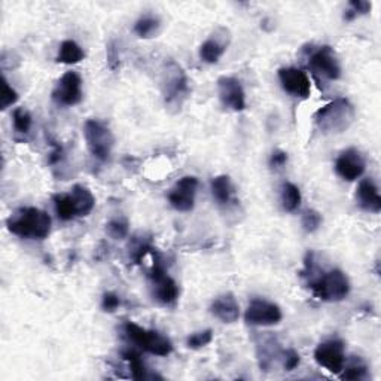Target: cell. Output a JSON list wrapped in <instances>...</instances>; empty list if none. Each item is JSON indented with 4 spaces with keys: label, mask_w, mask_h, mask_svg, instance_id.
<instances>
[{
    "label": "cell",
    "mask_w": 381,
    "mask_h": 381,
    "mask_svg": "<svg viewBox=\"0 0 381 381\" xmlns=\"http://www.w3.org/2000/svg\"><path fill=\"white\" fill-rule=\"evenodd\" d=\"M6 227L21 238L45 240L51 233V218L37 207H21L8 218Z\"/></svg>",
    "instance_id": "1"
},
{
    "label": "cell",
    "mask_w": 381,
    "mask_h": 381,
    "mask_svg": "<svg viewBox=\"0 0 381 381\" xmlns=\"http://www.w3.org/2000/svg\"><path fill=\"white\" fill-rule=\"evenodd\" d=\"M280 200H281V207H283V210L295 211L301 206L303 195L298 187L293 185V183L291 182H286L283 183V187H281Z\"/></svg>",
    "instance_id": "23"
},
{
    "label": "cell",
    "mask_w": 381,
    "mask_h": 381,
    "mask_svg": "<svg viewBox=\"0 0 381 381\" xmlns=\"http://www.w3.org/2000/svg\"><path fill=\"white\" fill-rule=\"evenodd\" d=\"M283 319L277 304L266 300H252L245 313V320L252 327H273Z\"/></svg>",
    "instance_id": "11"
},
{
    "label": "cell",
    "mask_w": 381,
    "mask_h": 381,
    "mask_svg": "<svg viewBox=\"0 0 381 381\" xmlns=\"http://www.w3.org/2000/svg\"><path fill=\"white\" fill-rule=\"evenodd\" d=\"M83 137H86L87 148L94 158L102 163H106L110 158L115 137L106 124L97 119H88L83 124Z\"/></svg>",
    "instance_id": "6"
},
{
    "label": "cell",
    "mask_w": 381,
    "mask_h": 381,
    "mask_svg": "<svg viewBox=\"0 0 381 381\" xmlns=\"http://www.w3.org/2000/svg\"><path fill=\"white\" fill-rule=\"evenodd\" d=\"M218 94L225 109L233 112H243L247 107L246 93L242 82L233 76H221L218 79Z\"/></svg>",
    "instance_id": "12"
},
{
    "label": "cell",
    "mask_w": 381,
    "mask_h": 381,
    "mask_svg": "<svg viewBox=\"0 0 381 381\" xmlns=\"http://www.w3.org/2000/svg\"><path fill=\"white\" fill-rule=\"evenodd\" d=\"M310 288L320 301L340 303L350 293V281L341 270H331L310 281Z\"/></svg>",
    "instance_id": "5"
},
{
    "label": "cell",
    "mask_w": 381,
    "mask_h": 381,
    "mask_svg": "<svg viewBox=\"0 0 381 381\" xmlns=\"http://www.w3.org/2000/svg\"><path fill=\"white\" fill-rule=\"evenodd\" d=\"M308 67L316 76L324 78L328 81H336L341 78V66L338 61V57L335 51L323 45L319 48H315L308 54Z\"/></svg>",
    "instance_id": "8"
},
{
    "label": "cell",
    "mask_w": 381,
    "mask_h": 381,
    "mask_svg": "<svg viewBox=\"0 0 381 381\" xmlns=\"http://www.w3.org/2000/svg\"><path fill=\"white\" fill-rule=\"evenodd\" d=\"M315 361L319 366L332 374H340L346 363V350L341 340H332L320 343L315 350Z\"/></svg>",
    "instance_id": "9"
},
{
    "label": "cell",
    "mask_w": 381,
    "mask_h": 381,
    "mask_svg": "<svg viewBox=\"0 0 381 381\" xmlns=\"http://www.w3.org/2000/svg\"><path fill=\"white\" fill-rule=\"evenodd\" d=\"M124 332L129 340L140 350L155 356H168L173 351V344L168 338L158 331H152L139 327L137 323L127 322Z\"/></svg>",
    "instance_id": "4"
},
{
    "label": "cell",
    "mask_w": 381,
    "mask_h": 381,
    "mask_svg": "<svg viewBox=\"0 0 381 381\" xmlns=\"http://www.w3.org/2000/svg\"><path fill=\"white\" fill-rule=\"evenodd\" d=\"M122 359L129 362L131 377L134 380H146L148 378V368L143 362V359L140 358V355L134 350H124L122 351Z\"/></svg>",
    "instance_id": "26"
},
{
    "label": "cell",
    "mask_w": 381,
    "mask_h": 381,
    "mask_svg": "<svg viewBox=\"0 0 381 381\" xmlns=\"http://www.w3.org/2000/svg\"><path fill=\"white\" fill-rule=\"evenodd\" d=\"M231 42V33L227 27H218L200 47V59L207 64H216L227 52Z\"/></svg>",
    "instance_id": "14"
},
{
    "label": "cell",
    "mask_w": 381,
    "mask_h": 381,
    "mask_svg": "<svg viewBox=\"0 0 381 381\" xmlns=\"http://www.w3.org/2000/svg\"><path fill=\"white\" fill-rule=\"evenodd\" d=\"M54 209L55 213H57L60 221H72L75 218H78L76 213V207L74 203V199L70 194H57L54 195Z\"/></svg>",
    "instance_id": "22"
},
{
    "label": "cell",
    "mask_w": 381,
    "mask_h": 381,
    "mask_svg": "<svg viewBox=\"0 0 381 381\" xmlns=\"http://www.w3.org/2000/svg\"><path fill=\"white\" fill-rule=\"evenodd\" d=\"M70 195H72V199H74L78 218L88 216L95 206V199H94L93 192L87 187L75 185L72 188V192H70Z\"/></svg>",
    "instance_id": "20"
},
{
    "label": "cell",
    "mask_w": 381,
    "mask_h": 381,
    "mask_svg": "<svg viewBox=\"0 0 381 381\" xmlns=\"http://www.w3.org/2000/svg\"><path fill=\"white\" fill-rule=\"evenodd\" d=\"M366 375H368V366L361 359V358H355L351 359L347 363H344V368L340 373L341 380H351V381H359V380H365Z\"/></svg>",
    "instance_id": "25"
},
{
    "label": "cell",
    "mask_w": 381,
    "mask_h": 381,
    "mask_svg": "<svg viewBox=\"0 0 381 381\" xmlns=\"http://www.w3.org/2000/svg\"><path fill=\"white\" fill-rule=\"evenodd\" d=\"M54 102L72 107L82 102V78L76 72H66L55 83L52 90Z\"/></svg>",
    "instance_id": "10"
},
{
    "label": "cell",
    "mask_w": 381,
    "mask_h": 381,
    "mask_svg": "<svg viewBox=\"0 0 381 381\" xmlns=\"http://www.w3.org/2000/svg\"><path fill=\"white\" fill-rule=\"evenodd\" d=\"M152 295L163 305H173L179 298V286L176 281L167 274L165 266L160 258H155L152 271L149 274Z\"/></svg>",
    "instance_id": "7"
},
{
    "label": "cell",
    "mask_w": 381,
    "mask_h": 381,
    "mask_svg": "<svg viewBox=\"0 0 381 381\" xmlns=\"http://www.w3.org/2000/svg\"><path fill=\"white\" fill-rule=\"evenodd\" d=\"M356 119V109L348 98H335L324 105L315 115V124L323 134H341Z\"/></svg>",
    "instance_id": "2"
},
{
    "label": "cell",
    "mask_w": 381,
    "mask_h": 381,
    "mask_svg": "<svg viewBox=\"0 0 381 381\" xmlns=\"http://www.w3.org/2000/svg\"><path fill=\"white\" fill-rule=\"evenodd\" d=\"M199 189V179L183 176L168 192V203L177 211H191L195 206V195Z\"/></svg>",
    "instance_id": "13"
},
{
    "label": "cell",
    "mask_w": 381,
    "mask_h": 381,
    "mask_svg": "<svg viewBox=\"0 0 381 381\" xmlns=\"http://www.w3.org/2000/svg\"><path fill=\"white\" fill-rule=\"evenodd\" d=\"M12 124H13V130H16L17 134L27 136L32 130V115L30 112L25 107H17L12 112Z\"/></svg>",
    "instance_id": "27"
},
{
    "label": "cell",
    "mask_w": 381,
    "mask_h": 381,
    "mask_svg": "<svg viewBox=\"0 0 381 381\" xmlns=\"http://www.w3.org/2000/svg\"><path fill=\"white\" fill-rule=\"evenodd\" d=\"M161 91L168 106H180L189 94V81L180 64L170 60L164 64L161 75Z\"/></svg>",
    "instance_id": "3"
},
{
    "label": "cell",
    "mask_w": 381,
    "mask_h": 381,
    "mask_svg": "<svg viewBox=\"0 0 381 381\" xmlns=\"http://www.w3.org/2000/svg\"><path fill=\"white\" fill-rule=\"evenodd\" d=\"M121 305V300L119 296L114 292H106L102 298V308L107 313H114L115 310H118V307Z\"/></svg>",
    "instance_id": "33"
},
{
    "label": "cell",
    "mask_w": 381,
    "mask_h": 381,
    "mask_svg": "<svg viewBox=\"0 0 381 381\" xmlns=\"http://www.w3.org/2000/svg\"><path fill=\"white\" fill-rule=\"evenodd\" d=\"M211 340H213V331H211V329H206V331L195 332V334H192L191 336H188L187 346H188V348H191V350H199V348H203V347H206L207 344H210Z\"/></svg>",
    "instance_id": "31"
},
{
    "label": "cell",
    "mask_w": 381,
    "mask_h": 381,
    "mask_svg": "<svg viewBox=\"0 0 381 381\" xmlns=\"http://www.w3.org/2000/svg\"><path fill=\"white\" fill-rule=\"evenodd\" d=\"M86 59V52L81 48V45L75 40H63L59 54H57V63L61 64H78Z\"/></svg>",
    "instance_id": "21"
},
{
    "label": "cell",
    "mask_w": 381,
    "mask_h": 381,
    "mask_svg": "<svg viewBox=\"0 0 381 381\" xmlns=\"http://www.w3.org/2000/svg\"><path fill=\"white\" fill-rule=\"evenodd\" d=\"M161 21L158 17L153 16H145L142 18H139L134 24V33L140 39H151L155 37L160 32Z\"/></svg>",
    "instance_id": "24"
},
{
    "label": "cell",
    "mask_w": 381,
    "mask_h": 381,
    "mask_svg": "<svg viewBox=\"0 0 381 381\" xmlns=\"http://www.w3.org/2000/svg\"><path fill=\"white\" fill-rule=\"evenodd\" d=\"M371 9H373L371 2H366V0H351V2L348 4V8L346 9L344 20L353 21L361 16H366V13H370Z\"/></svg>",
    "instance_id": "29"
},
{
    "label": "cell",
    "mask_w": 381,
    "mask_h": 381,
    "mask_svg": "<svg viewBox=\"0 0 381 381\" xmlns=\"http://www.w3.org/2000/svg\"><path fill=\"white\" fill-rule=\"evenodd\" d=\"M129 231H130L129 221H127L125 218L110 219L106 225L107 235L114 240H124L127 235H129Z\"/></svg>",
    "instance_id": "28"
},
{
    "label": "cell",
    "mask_w": 381,
    "mask_h": 381,
    "mask_svg": "<svg viewBox=\"0 0 381 381\" xmlns=\"http://www.w3.org/2000/svg\"><path fill=\"white\" fill-rule=\"evenodd\" d=\"M356 201L361 209L370 213H380L381 211V197L378 188L373 179L361 180L356 189Z\"/></svg>",
    "instance_id": "18"
},
{
    "label": "cell",
    "mask_w": 381,
    "mask_h": 381,
    "mask_svg": "<svg viewBox=\"0 0 381 381\" xmlns=\"http://www.w3.org/2000/svg\"><path fill=\"white\" fill-rule=\"evenodd\" d=\"M210 312L222 323H234L240 317V305L233 293H223L211 303Z\"/></svg>",
    "instance_id": "17"
},
{
    "label": "cell",
    "mask_w": 381,
    "mask_h": 381,
    "mask_svg": "<svg viewBox=\"0 0 381 381\" xmlns=\"http://www.w3.org/2000/svg\"><path fill=\"white\" fill-rule=\"evenodd\" d=\"M288 164V153L283 151H274L270 157V167L273 170H280V168H283Z\"/></svg>",
    "instance_id": "35"
},
{
    "label": "cell",
    "mask_w": 381,
    "mask_h": 381,
    "mask_svg": "<svg viewBox=\"0 0 381 381\" xmlns=\"http://www.w3.org/2000/svg\"><path fill=\"white\" fill-rule=\"evenodd\" d=\"M300 355L293 348H289L283 353V368L286 371H293L300 365Z\"/></svg>",
    "instance_id": "34"
},
{
    "label": "cell",
    "mask_w": 381,
    "mask_h": 381,
    "mask_svg": "<svg viewBox=\"0 0 381 381\" xmlns=\"http://www.w3.org/2000/svg\"><path fill=\"white\" fill-rule=\"evenodd\" d=\"M211 188V195H213V199L216 200L218 204L221 206H227L233 201L234 199V185L230 179V176L227 175H221L213 177L210 183Z\"/></svg>",
    "instance_id": "19"
},
{
    "label": "cell",
    "mask_w": 381,
    "mask_h": 381,
    "mask_svg": "<svg viewBox=\"0 0 381 381\" xmlns=\"http://www.w3.org/2000/svg\"><path fill=\"white\" fill-rule=\"evenodd\" d=\"M365 158L359 149L348 148L343 151L335 161V172L343 180H358L365 173Z\"/></svg>",
    "instance_id": "16"
},
{
    "label": "cell",
    "mask_w": 381,
    "mask_h": 381,
    "mask_svg": "<svg viewBox=\"0 0 381 381\" xmlns=\"http://www.w3.org/2000/svg\"><path fill=\"white\" fill-rule=\"evenodd\" d=\"M322 222H323L322 215L319 213L317 210H313V209L305 210L303 213V218H301V225H303L304 231L310 233V234L317 231L320 228Z\"/></svg>",
    "instance_id": "30"
},
{
    "label": "cell",
    "mask_w": 381,
    "mask_h": 381,
    "mask_svg": "<svg viewBox=\"0 0 381 381\" xmlns=\"http://www.w3.org/2000/svg\"><path fill=\"white\" fill-rule=\"evenodd\" d=\"M280 86L288 94L296 98H308L312 94V83L305 72L296 67H281L279 70Z\"/></svg>",
    "instance_id": "15"
},
{
    "label": "cell",
    "mask_w": 381,
    "mask_h": 381,
    "mask_svg": "<svg viewBox=\"0 0 381 381\" xmlns=\"http://www.w3.org/2000/svg\"><path fill=\"white\" fill-rule=\"evenodd\" d=\"M18 102V93L13 90L8 79L4 76L2 78V95H0V109L6 110L12 105H16Z\"/></svg>",
    "instance_id": "32"
},
{
    "label": "cell",
    "mask_w": 381,
    "mask_h": 381,
    "mask_svg": "<svg viewBox=\"0 0 381 381\" xmlns=\"http://www.w3.org/2000/svg\"><path fill=\"white\" fill-rule=\"evenodd\" d=\"M107 60H109V67L112 70H117L119 66V55L117 52V48L114 45H109L107 48Z\"/></svg>",
    "instance_id": "36"
}]
</instances>
